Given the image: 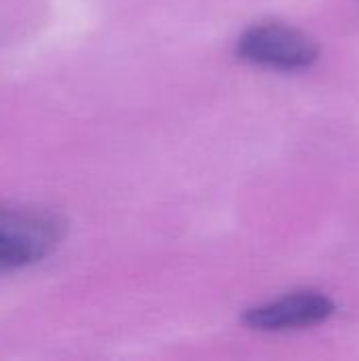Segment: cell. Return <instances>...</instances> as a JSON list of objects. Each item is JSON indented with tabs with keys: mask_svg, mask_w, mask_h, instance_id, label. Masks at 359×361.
Listing matches in <instances>:
<instances>
[{
	"mask_svg": "<svg viewBox=\"0 0 359 361\" xmlns=\"http://www.w3.org/2000/svg\"><path fill=\"white\" fill-rule=\"evenodd\" d=\"M332 313H334V302L328 296L317 292H303L250 309L243 315V322L252 330L281 332V330L315 326L320 322H326Z\"/></svg>",
	"mask_w": 359,
	"mask_h": 361,
	"instance_id": "3957f363",
	"label": "cell"
},
{
	"mask_svg": "<svg viewBox=\"0 0 359 361\" xmlns=\"http://www.w3.org/2000/svg\"><path fill=\"white\" fill-rule=\"evenodd\" d=\"M63 239V222L49 209L0 205V273L49 258Z\"/></svg>",
	"mask_w": 359,
	"mask_h": 361,
	"instance_id": "6da1fadb",
	"label": "cell"
},
{
	"mask_svg": "<svg viewBox=\"0 0 359 361\" xmlns=\"http://www.w3.org/2000/svg\"><path fill=\"white\" fill-rule=\"evenodd\" d=\"M237 53L245 61L277 68V70H303L317 61V42L300 30L267 23L250 27L237 42Z\"/></svg>",
	"mask_w": 359,
	"mask_h": 361,
	"instance_id": "7a4b0ae2",
	"label": "cell"
}]
</instances>
